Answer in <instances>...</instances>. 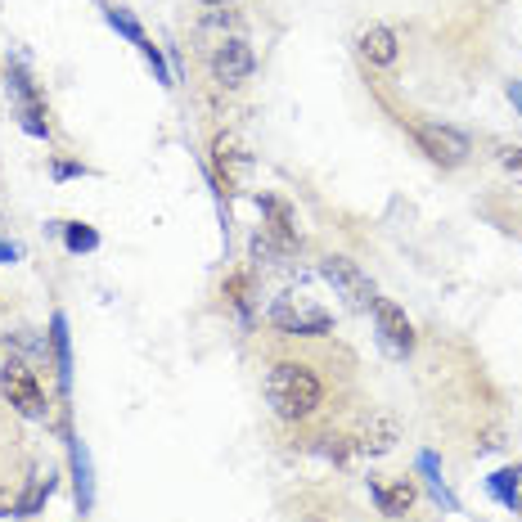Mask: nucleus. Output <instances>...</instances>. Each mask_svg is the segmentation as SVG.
<instances>
[{
  "label": "nucleus",
  "mask_w": 522,
  "mask_h": 522,
  "mask_svg": "<svg viewBox=\"0 0 522 522\" xmlns=\"http://www.w3.org/2000/svg\"><path fill=\"white\" fill-rule=\"evenodd\" d=\"M320 401H324V383L311 365H302V360H275L266 369V405L275 410V419L302 423L320 410Z\"/></svg>",
  "instance_id": "nucleus-1"
},
{
  "label": "nucleus",
  "mask_w": 522,
  "mask_h": 522,
  "mask_svg": "<svg viewBox=\"0 0 522 522\" xmlns=\"http://www.w3.org/2000/svg\"><path fill=\"white\" fill-rule=\"evenodd\" d=\"M270 324L279 333H293V338H315V333H329L333 315L315 302L306 288H284V293L270 302Z\"/></svg>",
  "instance_id": "nucleus-2"
},
{
  "label": "nucleus",
  "mask_w": 522,
  "mask_h": 522,
  "mask_svg": "<svg viewBox=\"0 0 522 522\" xmlns=\"http://www.w3.org/2000/svg\"><path fill=\"white\" fill-rule=\"evenodd\" d=\"M320 279L351 306V311H374L378 288H374V279H369L351 257H324L320 261Z\"/></svg>",
  "instance_id": "nucleus-3"
},
{
  "label": "nucleus",
  "mask_w": 522,
  "mask_h": 522,
  "mask_svg": "<svg viewBox=\"0 0 522 522\" xmlns=\"http://www.w3.org/2000/svg\"><path fill=\"white\" fill-rule=\"evenodd\" d=\"M0 392H5V401L14 405L23 419H45V414H50L45 387L36 383V374L23 365V360H9V365H0Z\"/></svg>",
  "instance_id": "nucleus-4"
},
{
  "label": "nucleus",
  "mask_w": 522,
  "mask_h": 522,
  "mask_svg": "<svg viewBox=\"0 0 522 522\" xmlns=\"http://www.w3.org/2000/svg\"><path fill=\"white\" fill-rule=\"evenodd\" d=\"M207 68H212V81H216V86L239 90L243 81L252 77L257 59H252V45L243 41V36H225L221 45H212V54H207Z\"/></svg>",
  "instance_id": "nucleus-5"
},
{
  "label": "nucleus",
  "mask_w": 522,
  "mask_h": 522,
  "mask_svg": "<svg viewBox=\"0 0 522 522\" xmlns=\"http://www.w3.org/2000/svg\"><path fill=\"white\" fill-rule=\"evenodd\" d=\"M414 140H419V149L428 153L437 167H459V162L473 153L468 135L446 126V122H414Z\"/></svg>",
  "instance_id": "nucleus-6"
},
{
  "label": "nucleus",
  "mask_w": 522,
  "mask_h": 522,
  "mask_svg": "<svg viewBox=\"0 0 522 522\" xmlns=\"http://www.w3.org/2000/svg\"><path fill=\"white\" fill-rule=\"evenodd\" d=\"M374 329H378V347H383L387 356L405 360L414 351V324L405 320V311L396 302H387V297L374 302Z\"/></svg>",
  "instance_id": "nucleus-7"
},
{
  "label": "nucleus",
  "mask_w": 522,
  "mask_h": 522,
  "mask_svg": "<svg viewBox=\"0 0 522 522\" xmlns=\"http://www.w3.org/2000/svg\"><path fill=\"white\" fill-rule=\"evenodd\" d=\"M5 81H9V90H14V99H18V117H23V131L36 135V140H50L45 104H41V95H36V86L27 81V72H23V68H9Z\"/></svg>",
  "instance_id": "nucleus-8"
},
{
  "label": "nucleus",
  "mask_w": 522,
  "mask_h": 522,
  "mask_svg": "<svg viewBox=\"0 0 522 522\" xmlns=\"http://www.w3.org/2000/svg\"><path fill=\"white\" fill-rule=\"evenodd\" d=\"M360 54H365L374 68L396 63V32H392V27H383V23L365 27V32H360Z\"/></svg>",
  "instance_id": "nucleus-9"
},
{
  "label": "nucleus",
  "mask_w": 522,
  "mask_h": 522,
  "mask_svg": "<svg viewBox=\"0 0 522 522\" xmlns=\"http://www.w3.org/2000/svg\"><path fill=\"white\" fill-rule=\"evenodd\" d=\"M369 495L378 500V513H387V518H401L405 509L414 504V482H392V486H383V482H369Z\"/></svg>",
  "instance_id": "nucleus-10"
},
{
  "label": "nucleus",
  "mask_w": 522,
  "mask_h": 522,
  "mask_svg": "<svg viewBox=\"0 0 522 522\" xmlns=\"http://www.w3.org/2000/svg\"><path fill=\"white\" fill-rule=\"evenodd\" d=\"M261 212L270 216V234L275 239H284V243H297V216H293V207L284 203V198H261Z\"/></svg>",
  "instance_id": "nucleus-11"
},
{
  "label": "nucleus",
  "mask_w": 522,
  "mask_h": 522,
  "mask_svg": "<svg viewBox=\"0 0 522 522\" xmlns=\"http://www.w3.org/2000/svg\"><path fill=\"white\" fill-rule=\"evenodd\" d=\"M491 495L504 504V509H518L522 513V464L500 468V473L491 477Z\"/></svg>",
  "instance_id": "nucleus-12"
},
{
  "label": "nucleus",
  "mask_w": 522,
  "mask_h": 522,
  "mask_svg": "<svg viewBox=\"0 0 522 522\" xmlns=\"http://www.w3.org/2000/svg\"><path fill=\"white\" fill-rule=\"evenodd\" d=\"M392 446H396V423L383 419V414H378V419H369L365 437H360V450H365V455H387Z\"/></svg>",
  "instance_id": "nucleus-13"
},
{
  "label": "nucleus",
  "mask_w": 522,
  "mask_h": 522,
  "mask_svg": "<svg viewBox=\"0 0 522 522\" xmlns=\"http://www.w3.org/2000/svg\"><path fill=\"white\" fill-rule=\"evenodd\" d=\"M288 248L293 243H284V239H275L270 230H261V234H252V261H266V266H284V257H288Z\"/></svg>",
  "instance_id": "nucleus-14"
},
{
  "label": "nucleus",
  "mask_w": 522,
  "mask_h": 522,
  "mask_svg": "<svg viewBox=\"0 0 522 522\" xmlns=\"http://www.w3.org/2000/svg\"><path fill=\"white\" fill-rule=\"evenodd\" d=\"M54 360H59V383H72V351H68V320L54 315Z\"/></svg>",
  "instance_id": "nucleus-15"
},
{
  "label": "nucleus",
  "mask_w": 522,
  "mask_h": 522,
  "mask_svg": "<svg viewBox=\"0 0 522 522\" xmlns=\"http://www.w3.org/2000/svg\"><path fill=\"white\" fill-rule=\"evenodd\" d=\"M63 243H68V252H95L99 248V234L90 230V225L72 221V225H63Z\"/></svg>",
  "instance_id": "nucleus-16"
},
{
  "label": "nucleus",
  "mask_w": 522,
  "mask_h": 522,
  "mask_svg": "<svg viewBox=\"0 0 522 522\" xmlns=\"http://www.w3.org/2000/svg\"><path fill=\"white\" fill-rule=\"evenodd\" d=\"M419 468H423V473H428V486H432V495H437V500L446 504L450 513H455V509H459V500H455V495H450V486L441 482V473H437V459H432V455H423V459H419Z\"/></svg>",
  "instance_id": "nucleus-17"
},
{
  "label": "nucleus",
  "mask_w": 522,
  "mask_h": 522,
  "mask_svg": "<svg viewBox=\"0 0 522 522\" xmlns=\"http://www.w3.org/2000/svg\"><path fill=\"white\" fill-rule=\"evenodd\" d=\"M212 149H216V167H221V171H230V167H243V153H239V144H234L230 135H221V140H216Z\"/></svg>",
  "instance_id": "nucleus-18"
},
{
  "label": "nucleus",
  "mask_w": 522,
  "mask_h": 522,
  "mask_svg": "<svg viewBox=\"0 0 522 522\" xmlns=\"http://www.w3.org/2000/svg\"><path fill=\"white\" fill-rule=\"evenodd\" d=\"M108 23H113V27H117V32H122V36H126V41H131V45H140V41H144V32H140V23H135V18H131V14H126V9H108Z\"/></svg>",
  "instance_id": "nucleus-19"
},
{
  "label": "nucleus",
  "mask_w": 522,
  "mask_h": 522,
  "mask_svg": "<svg viewBox=\"0 0 522 522\" xmlns=\"http://www.w3.org/2000/svg\"><path fill=\"white\" fill-rule=\"evenodd\" d=\"M50 491H54V477H45V482H36L32 491H27L23 500H18V513H36L45 500H50Z\"/></svg>",
  "instance_id": "nucleus-20"
},
{
  "label": "nucleus",
  "mask_w": 522,
  "mask_h": 522,
  "mask_svg": "<svg viewBox=\"0 0 522 522\" xmlns=\"http://www.w3.org/2000/svg\"><path fill=\"white\" fill-rule=\"evenodd\" d=\"M140 50H144V59H149V68H153V77L162 81V86H171V72H167V63H162V50L153 41H140Z\"/></svg>",
  "instance_id": "nucleus-21"
},
{
  "label": "nucleus",
  "mask_w": 522,
  "mask_h": 522,
  "mask_svg": "<svg viewBox=\"0 0 522 522\" xmlns=\"http://www.w3.org/2000/svg\"><path fill=\"white\" fill-rule=\"evenodd\" d=\"M500 167L509 171L513 180H522V149H504V153H500Z\"/></svg>",
  "instance_id": "nucleus-22"
},
{
  "label": "nucleus",
  "mask_w": 522,
  "mask_h": 522,
  "mask_svg": "<svg viewBox=\"0 0 522 522\" xmlns=\"http://www.w3.org/2000/svg\"><path fill=\"white\" fill-rule=\"evenodd\" d=\"M18 257H23V248L9 243V239H0V261H18Z\"/></svg>",
  "instance_id": "nucleus-23"
},
{
  "label": "nucleus",
  "mask_w": 522,
  "mask_h": 522,
  "mask_svg": "<svg viewBox=\"0 0 522 522\" xmlns=\"http://www.w3.org/2000/svg\"><path fill=\"white\" fill-rule=\"evenodd\" d=\"M77 171H81V167H72V162H59V167H54V176L68 180V176H77Z\"/></svg>",
  "instance_id": "nucleus-24"
},
{
  "label": "nucleus",
  "mask_w": 522,
  "mask_h": 522,
  "mask_svg": "<svg viewBox=\"0 0 522 522\" xmlns=\"http://www.w3.org/2000/svg\"><path fill=\"white\" fill-rule=\"evenodd\" d=\"M509 99L522 108V81H513V86H509Z\"/></svg>",
  "instance_id": "nucleus-25"
},
{
  "label": "nucleus",
  "mask_w": 522,
  "mask_h": 522,
  "mask_svg": "<svg viewBox=\"0 0 522 522\" xmlns=\"http://www.w3.org/2000/svg\"><path fill=\"white\" fill-rule=\"evenodd\" d=\"M203 5H212V9H221V5H230V0H203Z\"/></svg>",
  "instance_id": "nucleus-26"
},
{
  "label": "nucleus",
  "mask_w": 522,
  "mask_h": 522,
  "mask_svg": "<svg viewBox=\"0 0 522 522\" xmlns=\"http://www.w3.org/2000/svg\"><path fill=\"white\" fill-rule=\"evenodd\" d=\"M306 522H324V518H306Z\"/></svg>",
  "instance_id": "nucleus-27"
}]
</instances>
